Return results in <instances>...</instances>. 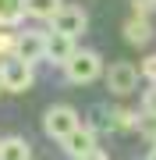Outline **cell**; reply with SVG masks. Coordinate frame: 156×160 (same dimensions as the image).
<instances>
[{
	"label": "cell",
	"mask_w": 156,
	"mask_h": 160,
	"mask_svg": "<svg viewBox=\"0 0 156 160\" xmlns=\"http://www.w3.org/2000/svg\"><path fill=\"white\" fill-rule=\"evenodd\" d=\"M139 68H142V78H149L153 86H156V53H149V57H145Z\"/></svg>",
	"instance_id": "obj_15"
},
{
	"label": "cell",
	"mask_w": 156,
	"mask_h": 160,
	"mask_svg": "<svg viewBox=\"0 0 156 160\" xmlns=\"http://www.w3.org/2000/svg\"><path fill=\"white\" fill-rule=\"evenodd\" d=\"M89 29V14L82 11L78 4H64L60 7V14L50 22V32H60V36H68V39H78V36H85Z\"/></svg>",
	"instance_id": "obj_5"
},
{
	"label": "cell",
	"mask_w": 156,
	"mask_h": 160,
	"mask_svg": "<svg viewBox=\"0 0 156 160\" xmlns=\"http://www.w3.org/2000/svg\"><path fill=\"white\" fill-rule=\"evenodd\" d=\"M149 7H156V0H131V11H135V18H149V14H153Z\"/></svg>",
	"instance_id": "obj_16"
},
{
	"label": "cell",
	"mask_w": 156,
	"mask_h": 160,
	"mask_svg": "<svg viewBox=\"0 0 156 160\" xmlns=\"http://www.w3.org/2000/svg\"><path fill=\"white\" fill-rule=\"evenodd\" d=\"M0 160H32V146L21 135H7L0 139Z\"/></svg>",
	"instance_id": "obj_11"
},
{
	"label": "cell",
	"mask_w": 156,
	"mask_h": 160,
	"mask_svg": "<svg viewBox=\"0 0 156 160\" xmlns=\"http://www.w3.org/2000/svg\"><path fill=\"white\" fill-rule=\"evenodd\" d=\"M142 114L156 121V86H149V89L142 92Z\"/></svg>",
	"instance_id": "obj_14"
},
{
	"label": "cell",
	"mask_w": 156,
	"mask_h": 160,
	"mask_svg": "<svg viewBox=\"0 0 156 160\" xmlns=\"http://www.w3.org/2000/svg\"><path fill=\"white\" fill-rule=\"evenodd\" d=\"M99 75H103V57H99L96 50H78L75 57L64 64V78H68L71 86H89Z\"/></svg>",
	"instance_id": "obj_1"
},
{
	"label": "cell",
	"mask_w": 156,
	"mask_h": 160,
	"mask_svg": "<svg viewBox=\"0 0 156 160\" xmlns=\"http://www.w3.org/2000/svg\"><path fill=\"white\" fill-rule=\"evenodd\" d=\"M82 160H110L106 149H96V153H89V157H82Z\"/></svg>",
	"instance_id": "obj_17"
},
{
	"label": "cell",
	"mask_w": 156,
	"mask_h": 160,
	"mask_svg": "<svg viewBox=\"0 0 156 160\" xmlns=\"http://www.w3.org/2000/svg\"><path fill=\"white\" fill-rule=\"evenodd\" d=\"M142 82V68L131 61H114L106 68V89L114 92V96H128V92H135V86Z\"/></svg>",
	"instance_id": "obj_3"
},
{
	"label": "cell",
	"mask_w": 156,
	"mask_h": 160,
	"mask_svg": "<svg viewBox=\"0 0 156 160\" xmlns=\"http://www.w3.org/2000/svg\"><path fill=\"white\" fill-rule=\"evenodd\" d=\"M21 18H29L25 0H0V29H14L21 25Z\"/></svg>",
	"instance_id": "obj_12"
},
{
	"label": "cell",
	"mask_w": 156,
	"mask_h": 160,
	"mask_svg": "<svg viewBox=\"0 0 156 160\" xmlns=\"http://www.w3.org/2000/svg\"><path fill=\"white\" fill-rule=\"evenodd\" d=\"M60 149L68 153L71 160H82V157H89V153H96V128H89V125H82L78 132H71L68 139L60 142Z\"/></svg>",
	"instance_id": "obj_7"
},
{
	"label": "cell",
	"mask_w": 156,
	"mask_h": 160,
	"mask_svg": "<svg viewBox=\"0 0 156 160\" xmlns=\"http://www.w3.org/2000/svg\"><path fill=\"white\" fill-rule=\"evenodd\" d=\"M124 43H131V46H145V43H149L153 39V25H149V18H128V22H124Z\"/></svg>",
	"instance_id": "obj_9"
},
{
	"label": "cell",
	"mask_w": 156,
	"mask_h": 160,
	"mask_svg": "<svg viewBox=\"0 0 156 160\" xmlns=\"http://www.w3.org/2000/svg\"><path fill=\"white\" fill-rule=\"evenodd\" d=\"M46 43H50V32H43V29H21V32H18L14 57L25 61V64H35V61L46 57Z\"/></svg>",
	"instance_id": "obj_6"
},
{
	"label": "cell",
	"mask_w": 156,
	"mask_h": 160,
	"mask_svg": "<svg viewBox=\"0 0 156 160\" xmlns=\"http://www.w3.org/2000/svg\"><path fill=\"white\" fill-rule=\"evenodd\" d=\"M32 82H35V68L32 64H25V61H0V89H7V92H25V89H32Z\"/></svg>",
	"instance_id": "obj_4"
},
{
	"label": "cell",
	"mask_w": 156,
	"mask_h": 160,
	"mask_svg": "<svg viewBox=\"0 0 156 160\" xmlns=\"http://www.w3.org/2000/svg\"><path fill=\"white\" fill-rule=\"evenodd\" d=\"M82 121H78V110L68 107V103H53V107H46V114H43V132H46L50 139H57V142H64V139L71 135V132H78Z\"/></svg>",
	"instance_id": "obj_2"
},
{
	"label": "cell",
	"mask_w": 156,
	"mask_h": 160,
	"mask_svg": "<svg viewBox=\"0 0 156 160\" xmlns=\"http://www.w3.org/2000/svg\"><path fill=\"white\" fill-rule=\"evenodd\" d=\"M145 160H156V142L149 146V153H145Z\"/></svg>",
	"instance_id": "obj_18"
},
{
	"label": "cell",
	"mask_w": 156,
	"mask_h": 160,
	"mask_svg": "<svg viewBox=\"0 0 156 160\" xmlns=\"http://www.w3.org/2000/svg\"><path fill=\"white\" fill-rule=\"evenodd\" d=\"M18 50V32L11 29H0V61H11Z\"/></svg>",
	"instance_id": "obj_13"
},
{
	"label": "cell",
	"mask_w": 156,
	"mask_h": 160,
	"mask_svg": "<svg viewBox=\"0 0 156 160\" xmlns=\"http://www.w3.org/2000/svg\"><path fill=\"white\" fill-rule=\"evenodd\" d=\"M60 7H64V0H25L29 18H32V22H46V25L60 14Z\"/></svg>",
	"instance_id": "obj_10"
},
{
	"label": "cell",
	"mask_w": 156,
	"mask_h": 160,
	"mask_svg": "<svg viewBox=\"0 0 156 160\" xmlns=\"http://www.w3.org/2000/svg\"><path fill=\"white\" fill-rule=\"evenodd\" d=\"M78 53V43L75 39H68V36H60V32H50V43H46V61H53V64H68L71 57Z\"/></svg>",
	"instance_id": "obj_8"
}]
</instances>
